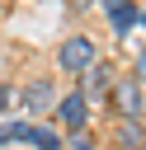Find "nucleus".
I'll return each mask as SVG.
<instances>
[{
  "label": "nucleus",
  "mask_w": 146,
  "mask_h": 150,
  "mask_svg": "<svg viewBox=\"0 0 146 150\" xmlns=\"http://www.w3.org/2000/svg\"><path fill=\"white\" fill-rule=\"evenodd\" d=\"M94 61H99V56H94V42H89L85 33H71V38L57 47V66H61V70H71V75H85Z\"/></svg>",
  "instance_id": "1"
},
{
  "label": "nucleus",
  "mask_w": 146,
  "mask_h": 150,
  "mask_svg": "<svg viewBox=\"0 0 146 150\" xmlns=\"http://www.w3.org/2000/svg\"><path fill=\"white\" fill-rule=\"evenodd\" d=\"M52 112H57V122H61V127L75 136V131H85V122H89V98H85L80 89H75V94H61Z\"/></svg>",
  "instance_id": "2"
},
{
  "label": "nucleus",
  "mask_w": 146,
  "mask_h": 150,
  "mask_svg": "<svg viewBox=\"0 0 146 150\" xmlns=\"http://www.w3.org/2000/svg\"><path fill=\"white\" fill-rule=\"evenodd\" d=\"M19 103H24V112H52V108H57V94H52L47 80H33V84H24Z\"/></svg>",
  "instance_id": "3"
},
{
  "label": "nucleus",
  "mask_w": 146,
  "mask_h": 150,
  "mask_svg": "<svg viewBox=\"0 0 146 150\" xmlns=\"http://www.w3.org/2000/svg\"><path fill=\"white\" fill-rule=\"evenodd\" d=\"M80 94H85V98H113V70L94 61V66L85 70V89H80Z\"/></svg>",
  "instance_id": "4"
},
{
  "label": "nucleus",
  "mask_w": 146,
  "mask_h": 150,
  "mask_svg": "<svg viewBox=\"0 0 146 150\" xmlns=\"http://www.w3.org/2000/svg\"><path fill=\"white\" fill-rule=\"evenodd\" d=\"M113 98H118V112H122V117H141V84H137V80L113 84Z\"/></svg>",
  "instance_id": "5"
},
{
  "label": "nucleus",
  "mask_w": 146,
  "mask_h": 150,
  "mask_svg": "<svg viewBox=\"0 0 146 150\" xmlns=\"http://www.w3.org/2000/svg\"><path fill=\"white\" fill-rule=\"evenodd\" d=\"M118 145H127V150H146V131L137 127V117H122V127H118Z\"/></svg>",
  "instance_id": "6"
},
{
  "label": "nucleus",
  "mask_w": 146,
  "mask_h": 150,
  "mask_svg": "<svg viewBox=\"0 0 146 150\" xmlns=\"http://www.w3.org/2000/svg\"><path fill=\"white\" fill-rule=\"evenodd\" d=\"M108 23H113V33H127L132 23H141V9L137 5H118V9H108Z\"/></svg>",
  "instance_id": "7"
},
{
  "label": "nucleus",
  "mask_w": 146,
  "mask_h": 150,
  "mask_svg": "<svg viewBox=\"0 0 146 150\" xmlns=\"http://www.w3.org/2000/svg\"><path fill=\"white\" fill-rule=\"evenodd\" d=\"M28 145H38V150H61V136H57L52 127H38V122H33V131H28Z\"/></svg>",
  "instance_id": "8"
},
{
  "label": "nucleus",
  "mask_w": 146,
  "mask_h": 150,
  "mask_svg": "<svg viewBox=\"0 0 146 150\" xmlns=\"http://www.w3.org/2000/svg\"><path fill=\"white\" fill-rule=\"evenodd\" d=\"M71 150H99V145H94L85 131H75V136H71Z\"/></svg>",
  "instance_id": "9"
},
{
  "label": "nucleus",
  "mask_w": 146,
  "mask_h": 150,
  "mask_svg": "<svg viewBox=\"0 0 146 150\" xmlns=\"http://www.w3.org/2000/svg\"><path fill=\"white\" fill-rule=\"evenodd\" d=\"M132 70H137V75H132V80H137V84H146V47H141V52H137V66H132Z\"/></svg>",
  "instance_id": "10"
},
{
  "label": "nucleus",
  "mask_w": 146,
  "mask_h": 150,
  "mask_svg": "<svg viewBox=\"0 0 146 150\" xmlns=\"http://www.w3.org/2000/svg\"><path fill=\"white\" fill-rule=\"evenodd\" d=\"M104 9H118V5H132V0H99Z\"/></svg>",
  "instance_id": "11"
},
{
  "label": "nucleus",
  "mask_w": 146,
  "mask_h": 150,
  "mask_svg": "<svg viewBox=\"0 0 146 150\" xmlns=\"http://www.w3.org/2000/svg\"><path fill=\"white\" fill-rule=\"evenodd\" d=\"M5 141H14V136H9V122H5V127H0V145H5Z\"/></svg>",
  "instance_id": "12"
},
{
  "label": "nucleus",
  "mask_w": 146,
  "mask_h": 150,
  "mask_svg": "<svg viewBox=\"0 0 146 150\" xmlns=\"http://www.w3.org/2000/svg\"><path fill=\"white\" fill-rule=\"evenodd\" d=\"M141 28H146V9H141Z\"/></svg>",
  "instance_id": "13"
}]
</instances>
